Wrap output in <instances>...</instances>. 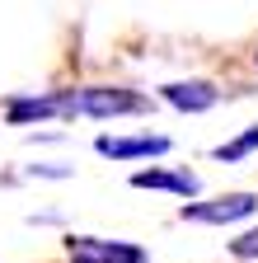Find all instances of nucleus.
I'll return each instance as SVG.
<instances>
[{"label": "nucleus", "mask_w": 258, "mask_h": 263, "mask_svg": "<svg viewBox=\"0 0 258 263\" xmlns=\"http://www.w3.org/2000/svg\"><path fill=\"white\" fill-rule=\"evenodd\" d=\"M61 104H66V113H85V118H132L150 108V99L122 85H89V89L61 94Z\"/></svg>", "instance_id": "obj_1"}, {"label": "nucleus", "mask_w": 258, "mask_h": 263, "mask_svg": "<svg viewBox=\"0 0 258 263\" xmlns=\"http://www.w3.org/2000/svg\"><path fill=\"white\" fill-rule=\"evenodd\" d=\"M253 212H258L253 193H225V197H211V202H183L178 207L183 221H202V226H230V221H244Z\"/></svg>", "instance_id": "obj_2"}, {"label": "nucleus", "mask_w": 258, "mask_h": 263, "mask_svg": "<svg viewBox=\"0 0 258 263\" xmlns=\"http://www.w3.org/2000/svg\"><path fill=\"white\" fill-rule=\"evenodd\" d=\"M71 263H146L141 245H127V240H99V235H71L66 240Z\"/></svg>", "instance_id": "obj_3"}, {"label": "nucleus", "mask_w": 258, "mask_h": 263, "mask_svg": "<svg viewBox=\"0 0 258 263\" xmlns=\"http://www.w3.org/2000/svg\"><path fill=\"white\" fill-rule=\"evenodd\" d=\"M160 99H165L169 108H178V113H207V108L221 104V89L211 80H178V85L160 89Z\"/></svg>", "instance_id": "obj_4"}, {"label": "nucleus", "mask_w": 258, "mask_h": 263, "mask_svg": "<svg viewBox=\"0 0 258 263\" xmlns=\"http://www.w3.org/2000/svg\"><path fill=\"white\" fill-rule=\"evenodd\" d=\"M94 151L108 160H150L169 151V137H99Z\"/></svg>", "instance_id": "obj_5"}, {"label": "nucleus", "mask_w": 258, "mask_h": 263, "mask_svg": "<svg viewBox=\"0 0 258 263\" xmlns=\"http://www.w3.org/2000/svg\"><path fill=\"white\" fill-rule=\"evenodd\" d=\"M132 183L136 188H165V193H178V197H197L202 193V179L188 174V170H136Z\"/></svg>", "instance_id": "obj_6"}, {"label": "nucleus", "mask_w": 258, "mask_h": 263, "mask_svg": "<svg viewBox=\"0 0 258 263\" xmlns=\"http://www.w3.org/2000/svg\"><path fill=\"white\" fill-rule=\"evenodd\" d=\"M66 104L61 94H43V99H14L10 104V122H28V118H61Z\"/></svg>", "instance_id": "obj_7"}, {"label": "nucleus", "mask_w": 258, "mask_h": 263, "mask_svg": "<svg viewBox=\"0 0 258 263\" xmlns=\"http://www.w3.org/2000/svg\"><path fill=\"white\" fill-rule=\"evenodd\" d=\"M253 151H258V122H253L249 132H240L235 141H221V146H216L211 155H216L221 164H240V160H249Z\"/></svg>", "instance_id": "obj_8"}, {"label": "nucleus", "mask_w": 258, "mask_h": 263, "mask_svg": "<svg viewBox=\"0 0 258 263\" xmlns=\"http://www.w3.org/2000/svg\"><path fill=\"white\" fill-rule=\"evenodd\" d=\"M230 254H235V258H258V226L244 230L240 240H230Z\"/></svg>", "instance_id": "obj_9"}, {"label": "nucleus", "mask_w": 258, "mask_h": 263, "mask_svg": "<svg viewBox=\"0 0 258 263\" xmlns=\"http://www.w3.org/2000/svg\"><path fill=\"white\" fill-rule=\"evenodd\" d=\"M28 174H43V179H71L75 170H71V164H33Z\"/></svg>", "instance_id": "obj_10"}, {"label": "nucleus", "mask_w": 258, "mask_h": 263, "mask_svg": "<svg viewBox=\"0 0 258 263\" xmlns=\"http://www.w3.org/2000/svg\"><path fill=\"white\" fill-rule=\"evenodd\" d=\"M253 61H258V57H253Z\"/></svg>", "instance_id": "obj_11"}]
</instances>
